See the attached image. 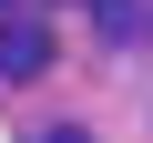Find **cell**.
<instances>
[{
  "label": "cell",
  "instance_id": "cell-1",
  "mask_svg": "<svg viewBox=\"0 0 153 143\" xmlns=\"http://www.w3.org/2000/svg\"><path fill=\"white\" fill-rule=\"evenodd\" d=\"M51 72V31L41 21H0V82H41Z\"/></svg>",
  "mask_w": 153,
  "mask_h": 143
},
{
  "label": "cell",
  "instance_id": "cell-2",
  "mask_svg": "<svg viewBox=\"0 0 153 143\" xmlns=\"http://www.w3.org/2000/svg\"><path fill=\"white\" fill-rule=\"evenodd\" d=\"M31 143H92V133H82V123H51V133H31Z\"/></svg>",
  "mask_w": 153,
  "mask_h": 143
}]
</instances>
